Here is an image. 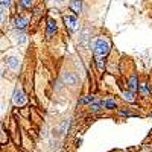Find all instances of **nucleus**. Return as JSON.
Segmentation results:
<instances>
[{
  "instance_id": "f257e3e1",
  "label": "nucleus",
  "mask_w": 152,
  "mask_h": 152,
  "mask_svg": "<svg viewBox=\"0 0 152 152\" xmlns=\"http://www.w3.org/2000/svg\"><path fill=\"white\" fill-rule=\"evenodd\" d=\"M93 49H94L96 56H104V58H105V56L110 53V41L107 40V38L100 37V38H97V40H96Z\"/></svg>"
},
{
  "instance_id": "f03ea898",
  "label": "nucleus",
  "mask_w": 152,
  "mask_h": 152,
  "mask_svg": "<svg viewBox=\"0 0 152 152\" xmlns=\"http://www.w3.org/2000/svg\"><path fill=\"white\" fill-rule=\"evenodd\" d=\"M12 102H14L17 107H21V105H24V102H26V96H24V93H23V90L20 87H17L14 90V94H12Z\"/></svg>"
},
{
  "instance_id": "7ed1b4c3",
  "label": "nucleus",
  "mask_w": 152,
  "mask_h": 152,
  "mask_svg": "<svg viewBox=\"0 0 152 152\" xmlns=\"http://www.w3.org/2000/svg\"><path fill=\"white\" fill-rule=\"evenodd\" d=\"M56 34V21L53 18H47V24H46V38L50 40L53 35Z\"/></svg>"
},
{
  "instance_id": "20e7f679",
  "label": "nucleus",
  "mask_w": 152,
  "mask_h": 152,
  "mask_svg": "<svg viewBox=\"0 0 152 152\" xmlns=\"http://www.w3.org/2000/svg\"><path fill=\"white\" fill-rule=\"evenodd\" d=\"M64 23H66V28H69L70 31H75L76 26H78V17L75 14H67L64 15Z\"/></svg>"
},
{
  "instance_id": "39448f33",
  "label": "nucleus",
  "mask_w": 152,
  "mask_h": 152,
  "mask_svg": "<svg viewBox=\"0 0 152 152\" xmlns=\"http://www.w3.org/2000/svg\"><path fill=\"white\" fill-rule=\"evenodd\" d=\"M28 23H29V20H28L26 17H23V15H17V17L14 18V28H15V29H18V31H23V29H26Z\"/></svg>"
},
{
  "instance_id": "423d86ee",
  "label": "nucleus",
  "mask_w": 152,
  "mask_h": 152,
  "mask_svg": "<svg viewBox=\"0 0 152 152\" xmlns=\"http://www.w3.org/2000/svg\"><path fill=\"white\" fill-rule=\"evenodd\" d=\"M138 78H137V75L135 73H132L131 76H129V79H128V90L129 91H132V93H135V91H138Z\"/></svg>"
},
{
  "instance_id": "0eeeda50",
  "label": "nucleus",
  "mask_w": 152,
  "mask_h": 152,
  "mask_svg": "<svg viewBox=\"0 0 152 152\" xmlns=\"http://www.w3.org/2000/svg\"><path fill=\"white\" fill-rule=\"evenodd\" d=\"M62 81H64L67 85H75L76 82H78V78H76V75L72 73V72H66L64 75H62Z\"/></svg>"
},
{
  "instance_id": "6e6552de",
  "label": "nucleus",
  "mask_w": 152,
  "mask_h": 152,
  "mask_svg": "<svg viewBox=\"0 0 152 152\" xmlns=\"http://www.w3.org/2000/svg\"><path fill=\"white\" fill-rule=\"evenodd\" d=\"M70 9L73 11V14H75V15H78L79 12H81V9H82V0H72Z\"/></svg>"
},
{
  "instance_id": "1a4fd4ad",
  "label": "nucleus",
  "mask_w": 152,
  "mask_h": 152,
  "mask_svg": "<svg viewBox=\"0 0 152 152\" xmlns=\"http://www.w3.org/2000/svg\"><path fill=\"white\" fill-rule=\"evenodd\" d=\"M88 41H90V29H84L81 32V37H79V44L81 46H87Z\"/></svg>"
},
{
  "instance_id": "9d476101",
  "label": "nucleus",
  "mask_w": 152,
  "mask_h": 152,
  "mask_svg": "<svg viewBox=\"0 0 152 152\" xmlns=\"http://www.w3.org/2000/svg\"><path fill=\"white\" fill-rule=\"evenodd\" d=\"M96 100V96L94 94H85V96H82L81 99H79V104L81 105H90V104H93Z\"/></svg>"
},
{
  "instance_id": "9b49d317",
  "label": "nucleus",
  "mask_w": 152,
  "mask_h": 152,
  "mask_svg": "<svg viewBox=\"0 0 152 152\" xmlns=\"http://www.w3.org/2000/svg\"><path fill=\"white\" fill-rule=\"evenodd\" d=\"M6 64H8L11 69H18L20 62H18V58H15V56H9V58L6 59Z\"/></svg>"
},
{
  "instance_id": "f8f14e48",
  "label": "nucleus",
  "mask_w": 152,
  "mask_h": 152,
  "mask_svg": "<svg viewBox=\"0 0 152 152\" xmlns=\"http://www.w3.org/2000/svg\"><path fill=\"white\" fill-rule=\"evenodd\" d=\"M96 67L99 72L105 70V58L104 56H96Z\"/></svg>"
},
{
  "instance_id": "ddd939ff",
  "label": "nucleus",
  "mask_w": 152,
  "mask_h": 152,
  "mask_svg": "<svg viewBox=\"0 0 152 152\" xmlns=\"http://www.w3.org/2000/svg\"><path fill=\"white\" fill-rule=\"evenodd\" d=\"M138 91H140L142 96L148 97V96H149V85H148L146 82H142L140 85H138Z\"/></svg>"
},
{
  "instance_id": "4468645a",
  "label": "nucleus",
  "mask_w": 152,
  "mask_h": 152,
  "mask_svg": "<svg viewBox=\"0 0 152 152\" xmlns=\"http://www.w3.org/2000/svg\"><path fill=\"white\" fill-rule=\"evenodd\" d=\"M102 108H104V102H102V100H97V102L90 104V110H91L93 113H99Z\"/></svg>"
},
{
  "instance_id": "2eb2a0df",
  "label": "nucleus",
  "mask_w": 152,
  "mask_h": 152,
  "mask_svg": "<svg viewBox=\"0 0 152 152\" xmlns=\"http://www.w3.org/2000/svg\"><path fill=\"white\" fill-rule=\"evenodd\" d=\"M116 107H117V104H116L114 99H107L104 102V108H107V110H114Z\"/></svg>"
},
{
  "instance_id": "dca6fc26",
  "label": "nucleus",
  "mask_w": 152,
  "mask_h": 152,
  "mask_svg": "<svg viewBox=\"0 0 152 152\" xmlns=\"http://www.w3.org/2000/svg\"><path fill=\"white\" fill-rule=\"evenodd\" d=\"M123 99H125V100H128V102H135L134 93H132V91H129V90L123 91Z\"/></svg>"
},
{
  "instance_id": "f3484780",
  "label": "nucleus",
  "mask_w": 152,
  "mask_h": 152,
  "mask_svg": "<svg viewBox=\"0 0 152 152\" xmlns=\"http://www.w3.org/2000/svg\"><path fill=\"white\" fill-rule=\"evenodd\" d=\"M18 2H20V5L23 8H31L32 3H34V0H18Z\"/></svg>"
},
{
  "instance_id": "a211bd4d",
  "label": "nucleus",
  "mask_w": 152,
  "mask_h": 152,
  "mask_svg": "<svg viewBox=\"0 0 152 152\" xmlns=\"http://www.w3.org/2000/svg\"><path fill=\"white\" fill-rule=\"evenodd\" d=\"M119 114H120V116H135L134 113H131V111H125V110H119Z\"/></svg>"
},
{
  "instance_id": "6ab92c4d",
  "label": "nucleus",
  "mask_w": 152,
  "mask_h": 152,
  "mask_svg": "<svg viewBox=\"0 0 152 152\" xmlns=\"http://www.w3.org/2000/svg\"><path fill=\"white\" fill-rule=\"evenodd\" d=\"M11 3H12V0H0V5H3V6H11Z\"/></svg>"
},
{
  "instance_id": "aec40b11",
  "label": "nucleus",
  "mask_w": 152,
  "mask_h": 152,
  "mask_svg": "<svg viewBox=\"0 0 152 152\" xmlns=\"http://www.w3.org/2000/svg\"><path fill=\"white\" fill-rule=\"evenodd\" d=\"M0 20H2V11H0Z\"/></svg>"
},
{
  "instance_id": "412c9836",
  "label": "nucleus",
  "mask_w": 152,
  "mask_h": 152,
  "mask_svg": "<svg viewBox=\"0 0 152 152\" xmlns=\"http://www.w3.org/2000/svg\"><path fill=\"white\" fill-rule=\"evenodd\" d=\"M0 76H2V67H0Z\"/></svg>"
},
{
  "instance_id": "4be33fe9",
  "label": "nucleus",
  "mask_w": 152,
  "mask_h": 152,
  "mask_svg": "<svg viewBox=\"0 0 152 152\" xmlns=\"http://www.w3.org/2000/svg\"><path fill=\"white\" fill-rule=\"evenodd\" d=\"M55 2H62V0H55Z\"/></svg>"
},
{
  "instance_id": "5701e85b",
  "label": "nucleus",
  "mask_w": 152,
  "mask_h": 152,
  "mask_svg": "<svg viewBox=\"0 0 152 152\" xmlns=\"http://www.w3.org/2000/svg\"><path fill=\"white\" fill-rule=\"evenodd\" d=\"M142 152H145V151H142Z\"/></svg>"
}]
</instances>
